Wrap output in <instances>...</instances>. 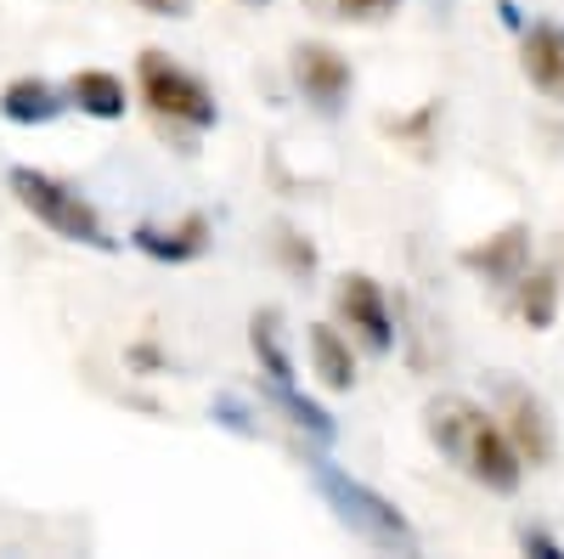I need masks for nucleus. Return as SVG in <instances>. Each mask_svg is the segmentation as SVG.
I'll return each mask as SVG.
<instances>
[{"label":"nucleus","mask_w":564,"mask_h":559,"mask_svg":"<svg viewBox=\"0 0 564 559\" xmlns=\"http://www.w3.org/2000/svg\"><path fill=\"white\" fill-rule=\"evenodd\" d=\"M63 90H68V108H79L90 119H124V108H130L124 79L108 74V68H79Z\"/></svg>","instance_id":"nucleus-14"},{"label":"nucleus","mask_w":564,"mask_h":559,"mask_svg":"<svg viewBox=\"0 0 564 559\" xmlns=\"http://www.w3.org/2000/svg\"><path fill=\"white\" fill-rule=\"evenodd\" d=\"M497 424H502V436L513 441V452H520L525 470H542V463H553L558 436H553V412H547V401H542L536 390L502 379V385H497Z\"/></svg>","instance_id":"nucleus-6"},{"label":"nucleus","mask_w":564,"mask_h":559,"mask_svg":"<svg viewBox=\"0 0 564 559\" xmlns=\"http://www.w3.org/2000/svg\"><path fill=\"white\" fill-rule=\"evenodd\" d=\"M334 316H339V329L350 334V345H361L367 356H390L395 351V316H390V300L379 289V277L345 271L339 289H334Z\"/></svg>","instance_id":"nucleus-5"},{"label":"nucleus","mask_w":564,"mask_h":559,"mask_svg":"<svg viewBox=\"0 0 564 559\" xmlns=\"http://www.w3.org/2000/svg\"><path fill=\"white\" fill-rule=\"evenodd\" d=\"M423 436H430V447L452 463L457 475H468L475 486L497 492V497H513L525 481V463L520 452H513V441L502 436L497 412L480 407L475 396H430L423 401Z\"/></svg>","instance_id":"nucleus-1"},{"label":"nucleus","mask_w":564,"mask_h":559,"mask_svg":"<svg viewBox=\"0 0 564 559\" xmlns=\"http://www.w3.org/2000/svg\"><path fill=\"white\" fill-rule=\"evenodd\" d=\"M311 475H316V492L327 497V508H334V520H339L350 537H361V542H372V548H390V553H417L412 520L401 515L384 492H372L367 481L334 470V463H322V458L311 463Z\"/></svg>","instance_id":"nucleus-2"},{"label":"nucleus","mask_w":564,"mask_h":559,"mask_svg":"<svg viewBox=\"0 0 564 559\" xmlns=\"http://www.w3.org/2000/svg\"><path fill=\"white\" fill-rule=\"evenodd\" d=\"M289 74L300 85V97L322 114V119H334L345 103H350V90H356V74L350 63L334 52V45H322V40H305L294 45V57H289Z\"/></svg>","instance_id":"nucleus-7"},{"label":"nucleus","mask_w":564,"mask_h":559,"mask_svg":"<svg viewBox=\"0 0 564 559\" xmlns=\"http://www.w3.org/2000/svg\"><path fill=\"white\" fill-rule=\"evenodd\" d=\"M7 186H12V198H18L40 226L57 232V238L85 244V249H113V244H119L113 232H108V221L97 215V204H90L79 186L45 175V170H29V164H18V170L7 175Z\"/></svg>","instance_id":"nucleus-4"},{"label":"nucleus","mask_w":564,"mask_h":559,"mask_svg":"<svg viewBox=\"0 0 564 559\" xmlns=\"http://www.w3.org/2000/svg\"><path fill=\"white\" fill-rule=\"evenodd\" d=\"M502 300L513 305V316H520L531 334H547V329H553V316H558V271L531 260L525 277H520V283H513Z\"/></svg>","instance_id":"nucleus-11"},{"label":"nucleus","mask_w":564,"mask_h":559,"mask_svg":"<svg viewBox=\"0 0 564 559\" xmlns=\"http://www.w3.org/2000/svg\"><path fill=\"white\" fill-rule=\"evenodd\" d=\"M463 266L475 271V277H486L497 294H508V289L525 277V266H531V232H525V226H502L497 238L463 249Z\"/></svg>","instance_id":"nucleus-8"},{"label":"nucleus","mask_w":564,"mask_h":559,"mask_svg":"<svg viewBox=\"0 0 564 559\" xmlns=\"http://www.w3.org/2000/svg\"><path fill=\"white\" fill-rule=\"evenodd\" d=\"M141 12H153V18H186V7H193V0H135Z\"/></svg>","instance_id":"nucleus-18"},{"label":"nucleus","mask_w":564,"mask_h":559,"mask_svg":"<svg viewBox=\"0 0 564 559\" xmlns=\"http://www.w3.org/2000/svg\"><path fill=\"white\" fill-rule=\"evenodd\" d=\"M130 244L148 255V260H170V266H181V260H198V255L209 249V221H204V215H181L175 226H164V221H141V226L130 232Z\"/></svg>","instance_id":"nucleus-9"},{"label":"nucleus","mask_w":564,"mask_h":559,"mask_svg":"<svg viewBox=\"0 0 564 559\" xmlns=\"http://www.w3.org/2000/svg\"><path fill=\"white\" fill-rule=\"evenodd\" d=\"M63 108H68V90L52 79H12L0 90V119L12 125H52Z\"/></svg>","instance_id":"nucleus-13"},{"label":"nucleus","mask_w":564,"mask_h":559,"mask_svg":"<svg viewBox=\"0 0 564 559\" xmlns=\"http://www.w3.org/2000/svg\"><path fill=\"white\" fill-rule=\"evenodd\" d=\"M305 351H311V373L327 390L356 385V351H350V334L339 329V322H316V329L305 334Z\"/></svg>","instance_id":"nucleus-12"},{"label":"nucleus","mask_w":564,"mask_h":559,"mask_svg":"<svg viewBox=\"0 0 564 559\" xmlns=\"http://www.w3.org/2000/svg\"><path fill=\"white\" fill-rule=\"evenodd\" d=\"M305 12L327 23H384L401 12V0H305Z\"/></svg>","instance_id":"nucleus-16"},{"label":"nucleus","mask_w":564,"mask_h":559,"mask_svg":"<svg viewBox=\"0 0 564 559\" xmlns=\"http://www.w3.org/2000/svg\"><path fill=\"white\" fill-rule=\"evenodd\" d=\"M243 7H271V0H243Z\"/></svg>","instance_id":"nucleus-19"},{"label":"nucleus","mask_w":564,"mask_h":559,"mask_svg":"<svg viewBox=\"0 0 564 559\" xmlns=\"http://www.w3.org/2000/svg\"><path fill=\"white\" fill-rule=\"evenodd\" d=\"M249 345H254V356H260V367H265V385H271V396H276V390H294V362H289V351H282L276 311H260V316H254Z\"/></svg>","instance_id":"nucleus-15"},{"label":"nucleus","mask_w":564,"mask_h":559,"mask_svg":"<svg viewBox=\"0 0 564 559\" xmlns=\"http://www.w3.org/2000/svg\"><path fill=\"white\" fill-rule=\"evenodd\" d=\"M135 97L148 103V114H153L164 130L204 136V130H215V119H220L215 90H209L193 68H181L175 57H164V52H141V63H135Z\"/></svg>","instance_id":"nucleus-3"},{"label":"nucleus","mask_w":564,"mask_h":559,"mask_svg":"<svg viewBox=\"0 0 564 559\" xmlns=\"http://www.w3.org/2000/svg\"><path fill=\"white\" fill-rule=\"evenodd\" d=\"M520 68L547 103H564V23H531L520 34Z\"/></svg>","instance_id":"nucleus-10"},{"label":"nucleus","mask_w":564,"mask_h":559,"mask_svg":"<svg viewBox=\"0 0 564 559\" xmlns=\"http://www.w3.org/2000/svg\"><path fill=\"white\" fill-rule=\"evenodd\" d=\"M520 548H531V553H542V559H564V548H558L542 526H525V531H520Z\"/></svg>","instance_id":"nucleus-17"}]
</instances>
